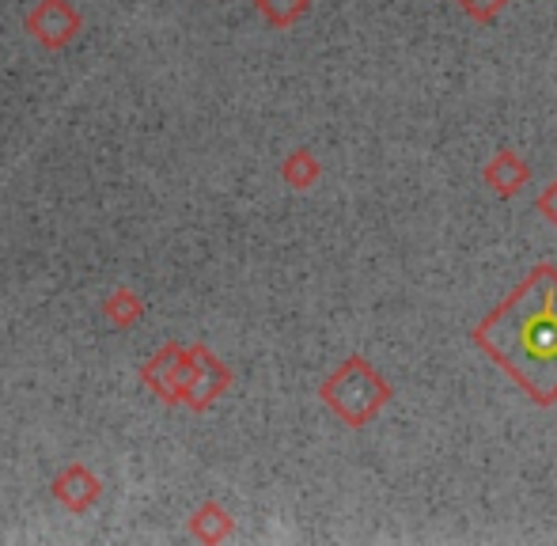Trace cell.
Instances as JSON below:
<instances>
[{"label": "cell", "mask_w": 557, "mask_h": 546, "mask_svg": "<svg viewBox=\"0 0 557 546\" xmlns=\"http://www.w3.org/2000/svg\"><path fill=\"white\" fill-rule=\"evenodd\" d=\"M528 178H531V167L516 152H497L490 160V167H485V183H490L500 198H512Z\"/></svg>", "instance_id": "3"}, {"label": "cell", "mask_w": 557, "mask_h": 546, "mask_svg": "<svg viewBox=\"0 0 557 546\" xmlns=\"http://www.w3.org/2000/svg\"><path fill=\"white\" fill-rule=\"evenodd\" d=\"M462 8H467L474 20H482V23H490L493 15L500 12V4H508V0H459Z\"/></svg>", "instance_id": "4"}, {"label": "cell", "mask_w": 557, "mask_h": 546, "mask_svg": "<svg viewBox=\"0 0 557 546\" xmlns=\"http://www.w3.org/2000/svg\"><path fill=\"white\" fill-rule=\"evenodd\" d=\"M539 213H543L546 221H550L554 228H557V183H550L543 194H539Z\"/></svg>", "instance_id": "5"}, {"label": "cell", "mask_w": 557, "mask_h": 546, "mask_svg": "<svg viewBox=\"0 0 557 546\" xmlns=\"http://www.w3.org/2000/svg\"><path fill=\"white\" fill-rule=\"evenodd\" d=\"M323 399L331 402L337 418H345L352 429L368 425L391 399V384L360 357H349L342 369L331 376V384L323 387Z\"/></svg>", "instance_id": "2"}, {"label": "cell", "mask_w": 557, "mask_h": 546, "mask_svg": "<svg viewBox=\"0 0 557 546\" xmlns=\"http://www.w3.org/2000/svg\"><path fill=\"white\" fill-rule=\"evenodd\" d=\"M474 346L539 407L557 402V266L543 262L474 326Z\"/></svg>", "instance_id": "1"}]
</instances>
